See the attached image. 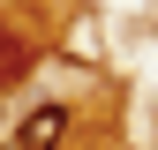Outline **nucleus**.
I'll return each instance as SVG.
<instances>
[{"label":"nucleus","instance_id":"f257e3e1","mask_svg":"<svg viewBox=\"0 0 158 150\" xmlns=\"http://www.w3.org/2000/svg\"><path fill=\"white\" fill-rule=\"evenodd\" d=\"M68 128H75V112H68V105H30L8 150H60V143H68Z\"/></svg>","mask_w":158,"mask_h":150}]
</instances>
